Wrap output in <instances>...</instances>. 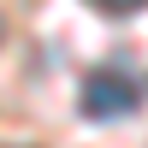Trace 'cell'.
Segmentation results:
<instances>
[{"label": "cell", "instance_id": "cell-1", "mask_svg": "<svg viewBox=\"0 0 148 148\" xmlns=\"http://www.w3.org/2000/svg\"><path fill=\"white\" fill-rule=\"evenodd\" d=\"M83 113L89 119H130L136 113V83L125 77L119 65H101V71H89L83 77Z\"/></svg>", "mask_w": 148, "mask_h": 148}, {"label": "cell", "instance_id": "cell-2", "mask_svg": "<svg viewBox=\"0 0 148 148\" xmlns=\"http://www.w3.org/2000/svg\"><path fill=\"white\" fill-rule=\"evenodd\" d=\"M89 6H101V12H136V6H148V0H89Z\"/></svg>", "mask_w": 148, "mask_h": 148}]
</instances>
